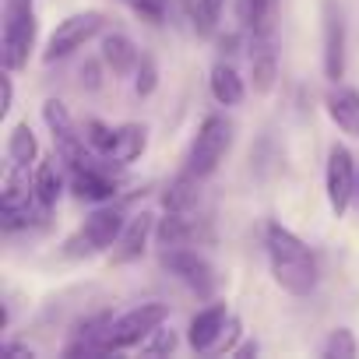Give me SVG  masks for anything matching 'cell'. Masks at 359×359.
Returning a JSON list of instances; mask_svg holds the SVG:
<instances>
[{
  "instance_id": "obj_2",
  "label": "cell",
  "mask_w": 359,
  "mask_h": 359,
  "mask_svg": "<svg viewBox=\"0 0 359 359\" xmlns=\"http://www.w3.org/2000/svg\"><path fill=\"white\" fill-rule=\"evenodd\" d=\"M36 11L32 0H4V36H0V60L8 71H18L29 64L32 43H36Z\"/></svg>"
},
{
  "instance_id": "obj_21",
  "label": "cell",
  "mask_w": 359,
  "mask_h": 359,
  "mask_svg": "<svg viewBox=\"0 0 359 359\" xmlns=\"http://www.w3.org/2000/svg\"><path fill=\"white\" fill-rule=\"evenodd\" d=\"M36 198H39V205L43 208H53L57 205V198H60V172H57V165L53 162H39V169H36Z\"/></svg>"
},
{
  "instance_id": "obj_15",
  "label": "cell",
  "mask_w": 359,
  "mask_h": 359,
  "mask_svg": "<svg viewBox=\"0 0 359 359\" xmlns=\"http://www.w3.org/2000/svg\"><path fill=\"white\" fill-rule=\"evenodd\" d=\"M102 60L113 67V74H130L141 64V53H137V46L127 36L113 32V36L102 39Z\"/></svg>"
},
{
  "instance_id": "obj_24",
  "label": "cell",
  "mask_w": 359,
  "mask_h": 359,
  "mask_svg": "<svg viewBox=\"0 0 359 359\" xmlns=\"http://www.w3.org/2000/svg\"><path fill=\"white\" fill-rule=\"evenodd\" d=\"M172 348H176V334L169 327H155L141 345V352H148V355H169Z\"/></svg>"
},
{
  "instance_id": "obj_23",
  "label": "cell",
  "mask_w": 359,
  "mask_h": 359,
  "mask_svg": "<svg viewBox=\"0 0 359 359\" xmlns=\"http://www.w3.org/2000/svg\"><path fill=\"white\" fill-rule=\"evenodd\" d=\"M85 137H88V144H92L95 151L109 155V148H113V141H116V130L106 127V123H99V120H88V123H85Z\"/></svg>"
},
{
  "instance_id": "obj_16",
  "label": "cell",
  "mask_w": 359,
  "mask_h": 359,
  "mask_svg": "<svg viewBox=\"0 0 359 359\" xmlns=\"http://www.w3.org/2000/svg\"><path fill=\"white\" fill-rule=\"evenodd\" d=\"M208 81H212V95H215V102H222V106H240V102H243V78L236 74V67H229V64H215Z\"/></svg>"
},
{
  "instance_id": "obj_26",
  "label": "cell",
  "mask_w": 359,
  "mask_h": 359,
  "mask_svg": "<svg viewBox=\"0 0 359 359\" xmlns=\"http://www.w3.org/2000/svg\"><path fill=\"white\" fill-rule=\"evenodd\" d=\"M155 85H158L155 60H151V57H141V64H137V78H134V92H137V95H151Z\"/></svg>"
},
{
  "instance_id": "obj_1",
  "label": "cell",
  "mask_w": 359,
  "mask_h": 359,
  "mask_svg": "<svg viewBox=\"0 0 359 359\" xmlns=\"http://www.w3.org/2000/svg\"><path fill=\"white\" fill-rule=\"evenodd\" d=\"M268 261H271L275 282L289 296H310L317 289V261L310 247L278 222L268 226Z\"/></svg>"
},
{
  "instance_id": "obj_28",
  "label": "cell",
  "mask_w": 359,
  "mask_h": 359,
  "mask_svg": "<svg viewBox=\"0 0 359 359\" xmlns=\"http://www.w3.org/2000/svg\"><path fill=\"white\" fill-rule=\"evenodd\" d=\"M0 85H4V102H0V116L11 113V99H15V88H11V78H0Z\"/></svg>"
},
{
  "instance_id": "obj_30",
  "label": "cell",
  "mask_w": 359,
  "mask_h": 359,
  "mask_svg": "<svg viewBox=\"0 0 359 359\" xmlns=\"http://www.w3.org/2000/svg\"><path fill=\"white\" fill-rule=\"evenodd\" d=\"M81 74H88V88H95V85H99V78H95V64H88Z\"/></svg>"
},
{
  "instance_id": "obj_20",
  "label": "cell",
  "mask_w": 359,
  "mask_h": 359,
  "mask_svg": "<svg viewBox=\"0 0 359 359\" xmlns=\"http://www.w3.org/2000/svg\"><path fill=\"white\" fill-rule=\"evenodd\" d=\"M8 155H11V162H22V165L36 162L39 144H36V134H32L29 123H18V127L11 130V137H8Z\"/></svg>"
},
{
  "instance_id": "obj_29",
  "label": "cell",
  "mask_w": 359,
  "mask_h": 359,
  "mask_svg": "<svg viewBox=\"0 0 359 359\" xmlns=\"http://www.w3.org/2000/svg\"><path fill=\"white\" fill-rule=\"evenodd\" d=\"M4 352H8V355H22V359H32V348H25V345H4Z\"/></svg>"
},
{
  "instance_id": "obj_22",
  "label": "cell",
  "mask_w": 359,
  "mask_h": 359,
  "mask_svg": "<svg viewBox=\"0 0 359 359\" xmlns=\"http://www.w3.org/2000/svg\"><path fill=\"white\" fill-rule=\"evenodd\" d=\"M327 359H355L359 355V341H355V334L348 331V327H334L331 334H327V341H324V348H320Z\"/></svg>"
},
{
  "instance_id": "obj_8",
  "label": "cell",
  "mask_w": 359,
  "mask_h": 359,
  "mask_svg": "<svg viewBox=\"0 0 359 359\" xmlns=\"http://www.w3.org/2000/svg\"><path fill=\"white\" fill-rule=\"evenodd\" d=\"M324 78L334 85L345 78V18L338 0H324Z\"/></svg>"
},
{
  "instance_id": "obj_5",
  "label": "cell",
  "mask_w": 359,
  "mask_h": 359,
  "mask_svg": "<svg viewBox=\"0 0 359 359\" xmlns=\"http://www.w3.org/2000/svg\"><path fill=\"white\" fill-rule=\"evenodd\" d=\"M99 29H102V15H99V11H81V15L64 18V22L57 25V32L50 36L43 60H46V64H53V60L71 57V53H74V50H81L88 39H95V36H99Z\"/></svg>"
},
{
  "instance_id": "obj_14",
  "label": "cell",
  "mask_w": 359,
  "mask_h": 359,
  "mask_svg": "<svg viewBox=\"0 0 359 359\" xmlns=\"http://www.w3.org/2000/svg\"><path fill=\"white\" fill-rule=\"evenodd\" d=\"M250 74H254V92H268V88L275 85L278 60H275V50H271V36H254V46H250Z\"/></svg>"
},
{
  "instance_id": "obj_11",
  "label": "cell",
  "mask_w": 359,
  "mask_h": 359,
  "mask_svg": "<svg viewBox=\"0 0 359 359\" xmlns=\"http://www.w3.org/2000/svg\"><path fill=\"white\" fill-rule=\"evenodd\" d=\"M148 233H151V215L141 212L134 219H127L120 240H116V250H113V261L116 264H127V261H137L144 254V243H148Z\"/></svg>"
},
{
  "instance_id": "obj_19",
  "label": "cell",
  "mask_w": 359,
  "mask_h": 359,
  "mask_svg": "<svg viewBox=\"0 0 359 359\" xmlns=\"http://www.w3.org/2000/svg\"><path fill=\"white\" fill-rule=\"evenodd\" d=\"M144 127H137V123H123V127H116V141H113V148H109V158L113 162H134L141 151H144Z\"/></svg>"
},
{
  "instance_id": "obj_10",
  "label": "cell",
  "mask_w": 359,
  "mask_h": 359,
  "mask_svg": "<svg viewBox=\"0 0 359 359\" xmlns=\"http://www.w3.org/2000/svg\"><path fill=\"white\" fill-rule=\"evenodd\" d=\"M226 324H229V313H226V306H222V303L198 310V313H194V320H191V331H187L191 348H194V352H212V348H215V341L226 334Z\"/></svg>"
},
{
  "instance_id": "obj_4",
  "label": "cell",
  "mask_w": 359,
  "mask_h": 359,
  "mask_svg": "<svg viewBox=\"0 0 359 359\" xmlns=\"http://www.w3.org/2000/svg\"><path fill=\"white\" fill-rule=\"evenodd\" d=\"M169 317V306L165 303H141L127 313H120L113 324H109V348L120 352V348H134V345H144V338L162 327Z\"/></svg>"
},
{
  "instance_id": "obj_12",
  "label": "cell",
  "mask_w": 359,
  "mask_h": 359,
  "mask_svg": "<svg viewBox=\"0 0 359 359\" xmlns=\"http://www.w3.org/2000/svg\"><path fill=\"white\" fill-rule=\"evenodd\" d=\"M327 116L345 134H355L359 137V92L355 88H345V85L331 88V95H327Z\"/></svg>"
},
{
  "instance_id": "obj_3",
  "label": "cell",
  "mask_w": 359,
  "mask_h": 359,
  "mask_svg": "<svg viewBox=\"0 0 359 359\" xmlns=\"http://www.w3.org/2000/svg\"><path fill=\"white\" fill-rule=\"evenodd\" d=\"M229 144H233V123H229L222 113L205 116V123L198 127V137H194V144H191L187 169H191L194 176H201V180L212 176V172L219 169V162L226 158Z\"/></svg>"
},
{
  "instance_id": "obj_31",
  "label": "cell",
  "mask_w": 359,
  "mask_h": 359,
  "mask_svg": "<svg viewBox=\"0 0 359 359\" xmlns=\"http://www.w3.org/2000/svg\"><path fill=\"white\" fill-rule=\"evenodd\" d=\"M355 198H359V184H355Z\"/></svg>"
},
{
  "instance_id": "obj_27",
  "label": "cell",
  "mask_w": 359,
  "mask_h": 359,
  "mask_svg": "<svg viewBox=\"0 0 359 359\" xmlns=\"http://www.w3.org/2000/svg\"><path fill=\"white\" fill-rule=\"evenodd\" d=\"M222 8H226V0H198V18H201V29H205V32L215 29Z\"/></svg>"
},
{
  "instance_id": "obj_17",
  "label": "cell",
  "mask_w": 359,
  "mask_h": 359,
  "mask_svg": "<svg viewBox=\"0 0 359 359\" xmlns=\"http://www.w3.org/2000/svg\"><path fill=\"white\" fill-rule=\"evenodd\" d=\"M278 0H240V18L254 36H271Z\"/></svg>"
},
{
  "instance_id": "obj_6",
  "label": "cell",
  "mask_w": 359,
  "mask_h": 359,
  "mask_svg": "<svg viewBox=\"0 0 359 359\" xmlns=\"http://www.w3.org/2000/svg\"><path fill=\"white\" fill-rule=\"evenodd\" d=\"M162 264L184 282L191 292H198L201 299H208L215 292V271L212 264L198 254V250H187V247H165L162 250Z\"/></svg>"
},
{
  "instance_id": "obj_13",
  "label": "cell",
  "mask_w": 359,
  "mask_h": 359,
  "mask_svg": "<svg viewBox=\"0 0 359 359\" xmlns=\"http://www.w3.org/2000/svg\"><path fill=\"white\" fill-rule=\"evenodd\" d=\"M74 194L88 201H109L116 194V180L102 172L99 165H78L74 169Z\"/></svg>"
},
{
  "instance_id": "obj_25",
  "label": "cell",
  "mask_w": 359,
  "mask_h": 359,
  "mask_svg": "<svg viewBox=\"0 0 359 359\" xmlns=\"http://www.w3.org/2000/svg\"><path fill=\"white\" fill-rule=\"evenodd\" d=\"M127 8H134L144 22H151V25H158L162 18H165V11H169V0H123Z\"/></svg>"
},
{
  "instance_id": "obj_9",
  "label": "cell",
  "mask_w": 359,
  "mask_h": 359,
  "mask_svg": "<svg viewBox=\"0 0 359 359\" xmlns=\"http://www.w3.org/2000/svg\"><path fill=\"white\" fill-rule=\"evenodd\" d=\"M123 226H127V219H123V212H120V208H95V212L85 219V226H81L78 240H81L88 250L116 247V240H120Z\"/></svg>"
},
{
  "instance_id": "obj_7",
  "label": "cell",
  "mask_w": 359,
  "mask_h": 359,
  "mask_svg": "<svg viewBox=\"0 0 359 359\" xmlns=\"http://www.w3.org/2000/svg\"><path fill=\"white\" fill-rule=\"evenodd\" d=\"M324 180H327L331 212H334V215H345L348 201L355 198V184H359V172H355L352 155H348L345 144H334V148L327 151V172H324Z\"/></svg>"
},
{
  "instance_id": "obj_18",
  "label": "cell",
  "mask_w": 359,
  "mask_h": 359,
  "mask_svg": "<svg viewBox=\"0 0 359 359\" xmlns=\"http://www.w3.org/2000/svg\"><path fill=\"white\" fill-rule=\"evenodd\" d=\"M198 180L201 176H194L191 169L180 176V180H172V187L165 191V198H162V205H165V212H191L194 205H198Z\"/></svg>"
}]
</instances>
